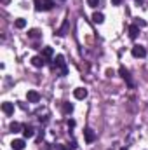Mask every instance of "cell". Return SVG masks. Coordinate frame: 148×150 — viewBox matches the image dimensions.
I'll return each mask as SVG.
<instances>
[{
    "instance_id": "1",
    "label": "cell",
    "mask_w": 148,
    "mask_h": 150,
    "mask_svg": "<svg viewBox=\"0 0 148 150\" xmlns=\"http://www.w3.org/2000/svg\"><path fill=\"white\" fill-rule=\"evenodd\" d=\"M131 54H132L134 58H145V56H147V49H145L143 45H134V47L131 49Z\"/></svg>"
},
{
    "instance_id": "2",
    "label": "cell",
    "mask_w": 148,
    "mask_h": 150,
    "mask_svg": "<svg viewBox=\"0 0 148 150\" xmlns=\"http://www.w3.org/2000/svg\"><path fill=\"white\" fill-rule=\"evenodd\" d=\"M118 74H120V77H122L124 80H127L129 87H132V86H134V84H132V80H131V75H129V70H127L125 67H120V68H118Z\"/></svg>"
},
{
    "instance_id": "3",
    "label": "cell",
    "mask_w": 148,
    "mask_h": 150,
    "mask_svg": "<svg viewBox=\"0 0 148 150\" xmlns=\"http://www.w3.org/2000/svg\"><path fill=\"white\" fill-rule=\"evenodd\" d=\"M84 138H85V143H92L96 140V133L91 129V127H85L84 129Z\"/></svg>"
},
{
    "instance_id": "4",
    "label": "cell",
    "mask_w": 148,
    "mask_h": 150,
    "mask_svg": "<svg viewBox=\"0 0 148 150\" xmlns=\"http://www.w3.org/2000/svg\"><path fill=\"white\" fill-rule=\"evenodd\" d=\"M73 96L77 98V100H85V98H87V89H84V87L75 89V91H73Z\"/></svg>"
},
{
    "instance_id": "5",
    "label": "cell",
    "mask_w": 148,
    "mask_h": 150,
    "mask_svg": "<svg viewBox=\"0 0 148 150\" xmlns=\"http://www.w3.org/2000/svg\"><path fill=\"white\" fill-rule=\"evenodd\" d=\"M26 98H28L30 103H38V101H40V94H38L37 91H28Z\"/></svg>"
},
{
    "instance_id": "6",
    "label": "cell",
    "mask_w": 148,
    "mask_h": 150,
    "mask_svg": "<svg viewBox=\"0 0 148 150\" xmlns=\"http://www.w3.org/2000/svg\"><path fill=\"white\" fill-rule=\"evenodd\" d=\"M2 112L5 113V115H12V113H14V105L9 103V101L2 103Z\"/></svg>"
},
{
    "instance_id": "7",
    "label": "cell",
    "mask_w": 148,
    "mask_h": 150,
    "mask_svg": "<svg viewBox=\"0 0 148 150\" xmlns=\"http://www.w3.org/2000/svg\"><path fill=\"white\" fill-rule=\"evenodd\" d=\"M32 65H33L35 68H42V67L45 65V59H44L42 56H33V58H32Z\"/></svg>"
},
{
    "instance_id": "8",
    "label": "cell",
    "mask_w": 148,
    "mask_h": 150,
    "mask_svg": "<svg viewBox=\"0 0 148 150\" xmlns=\"http://www.w3.org/2000/svg\"><path fill=\"white\" fill-rule=\"evenodd\" d=\"M11 147H12V150H23L25 149V140H12Z\"/></svg>"
},
{
    "instance_id": "9",
    "label": "cell",
    "mask_w": 148,
    "mask_h": 150,
    "mask_svg": "<svg viewBox=\"0 0 148 150\" xmlns=\"http://www.w3.org/2000/svg\"><path fill=\"white\" fill-rule=\"evenodd\" d=\"M138 35H140V26H138V25H131V26H129V37L136 38Z\"/></svg>"
},
{
    "instance_id": "10",
    "label": "cell",
    "mask_w": 148,
    "mask_h": 150,
    "mask_svg": "<svg viewBox=\"0 0 148 150\" xmlns=\"http://www.w3.org/2000/svg\"><path fill=\"white\" fill-rule=\"evenodd\" d=\"M66 30H68V19H65L63 21V25H61V28L56 32V35H59V37H63L65 33H66Z\"/></svg>"
},
{
    "instance_id": "11",
    "label": "cell",
    "mask_w": 148,
    "mask_h": 150,
    "mask_svg": "<svg viewBox=\"0 0 148 150\" xmlns=\"http://www.w3.org/2000/svg\"><path fill=\"white\" fill-rule=\"evenodd\" d=\"M14 26H16L18 30H23V28L26 26V19H23V18H18V19L14 21Z\"/></svg>"
},
{
    "instance_id": "12",
    "label": "cell",
    "mask_w": 148,
    "mask_h": 150,
    "mask_svg": "<svg viewBox=\"0 0 148 150\" xmlns=\"http://www.w3.org/2000/svg\"><path fill=\"white\" fill-rule=\"evenodd\" d=\"M92 21L99 25V23H103V21H105V16H103L101 12H94V14H92Z\"/></svg>"
},
{
    "instance_id": "13",
    "label": "cell",
    "mask_w": 148,
    "mask_h": 150,
    "mask_svg": "<svg viewBox=\"0 0 148 150\" xmlns=\"http://www.w3.org/2000/svg\"><path fill=\"white\" fill-rule=\"evenodd\" d=\"M9 129H11V133H19L21 131V124L19 122H11Z\"/></svg>"
},
{
    "instance_id": "14",
    "label": "cell",
    "mask_w": 148,
    "mask_h": 150,
    "mask_svg": "<svg viewBox=\"0 0 148 150\" xmlns=\"http://www.w3.org/2000/svg\"><path fill=\"white\" fill-rule=\"evenodd\" d=\"M33 134H35V133H33V127H30V126H26V127L23 129V136H25V138H32Z\"/></svg>"
},
{
    "instance_id": "15",
    "label": "cell",
    "mask_w": 148,
    "mask_h": 150,
    "mask_svg": "<svg viewBox=\"0 0 148 150\" xmlns=\"http://www.w3.org/2000/svg\"><path fill=\"white\" fill-rule=\"evenodd\" d=\"M28 37H30V38H38V37H40V30H37V28H32V30L28 32Z\"/></svg>"
},
{
    "instance_id": "16",
    "label": "cell",
    "mask_w": 148,
    "mask_h": 150,
    "mask_svg": "<svg viewBox=\"0 0 148 150\" xmlns=\"http://www.w3.org/2000/svg\"><path fill=\"white\" fill-rule=\"evenodd\" d=\"M44 5H45V0H35V11H44Z\"/></svg>"
},
{
    "instance_id": "17",
    "label": "cell",
    "mask_w": 148,
    "mask_h": 150,
    "mask_svg": "<svg viewBox=\"0 0 148 150\" xmlns=\"http://www.w3.org/2000/svg\"><path fill=\"white\" fill-rule=\"evenodd\" d=\"M63 112L65 113H72L73 112V105H72V103H63Z\"/></svg>"
},
{
    "instance_id": "18",
    "label": "cell",
    "mask_w": 148,
    "mask_h": 150,
    "mask_svg": "<svg viewBox=\"0 0 148 150\" xmlns=\"http://www.w3.org/2000/svg\"><path fill=\"white\" fill-rule=\"evenodd\" d=\"M42 54H44V58H51L52 56V49L51 47H44V52Z\"/></svg>"
},
{
    "instance_id": "19",
    "label": "cell",
    "mask_w": 148,
    "mask_h": 150,
    "mask_svg": "<svg viewBox=\"0 0 148 150\" xmlns=\"http://www.w3.org/2000/svg\"><path fill=\"white\" fill-rule=\"evenodd\" d=\"M87 5L89 7H98L99 5V0H87Z\"/></svg>"
},
{
    "instance_id": "20",
    "label": "cell",
    "mask_w": 148,
    "mask_h": 150,
    "mask_svg": "<svg viewBox=\"0 0 148 150\" xmlns=\"http://www.w3.org/2000/svg\"><path fill=\"white\" fill-rule=\"evenodd\" d=\"M136 25L143 28V26H147V21H145V19H138V21H136Z\"/></svg>"
},
{
    "instance_id": "21",
    "label": "cell",
    "mask_w": 148,
    "mask_h": 150,
    "mask_svg": "<svg viewBox=\"0 0 148 150\" xmlns=\"http://www.w3.org/2000/svg\"><path fill=\"white\" fill-rule=\"evenodd\" d=\"M75 149H77V143H75V142H72V143L66 147V150H75Z\"/></svg>"
},
{
    "instance_id": "22",
    "label": "cell",
    "mask_w": 148,
    "mask_h": 150,
    "mask_svg": "<svg viewBox=\"0 0 148 150\" xmlns=\"http://www.w3.org/2000/svg\"><path fill=\"white\" fill-rule=\"evenodd\" d=\"M52 150H66V147H61V145H54Z\"/></svg>"
},
{
    "instance_id": "23",
    "label": "cell",
    "mask_w": 148,
    "mask_h": 150,
    "mask_svg": "<svg viewBox=\"0 0 148 150\" xmlns=\"http://www.w3.org/2000/svg\"><path fill=\"white\" fill-rule=\"evenodd\" d=\"M115 74V72H113V70H111V68H108V70H106V77H111V75Z\"/></svg>"
},
{
    "instance_id": "24",
    "label": "cell",
    "mask_w": 148,
    "mask_h": 150,
    "mask_svg": "<svg viewBox=\"0 0 148 150\" xmlns=\"http://www.w3.org/2000/svg\"><path fill=\"white\" fill-rule=\"evenodd\" d=\"M68 126H70V127H73V126H75V120H73V119H70V120H68Z\"/></svg>"
},
{
    "instance_id": "25",
    "label": "cell",
    "mask_w": 148,
    "mask_h": 150,
    "mask_svg": "<svg viewBox=\"0 0 148 150\" xmlns=\"http://www.w3.org/2000/svg\"><path fill=\"white\" fill-rule=\"evenodd\" d=\"M120 2H122V0H111V4H113V5H118Z\"/></svg>"
},
{
    "instance_id": "26",
    "label": "cell",
    "mask_w": 148,
    "mask_h": 150,
    "mask_svg": "<svg viewBox=\"0 0 148 150\" xmlns=\"http://www.w3.org/2000/svg\"><path fill=\"white\" fill-rule=\"evenodd\" d=\"M2 2H4V4H9V0H2Z\"/></svg>"
},
{
    "instance_id": "27",
    "label": "cell",
    "mask_w": 148,
    "mask_h": 150,
    "mask_svg": "<svg viewBox=\"0 0 148 150\" xmlns=\"http://www.w3.org/2000/svg\"><path fill=\"white\" fill-rule=\"evenodd\" d=\"M136 2H141V0H136Z\"/></svg>"
}]
</instances>
